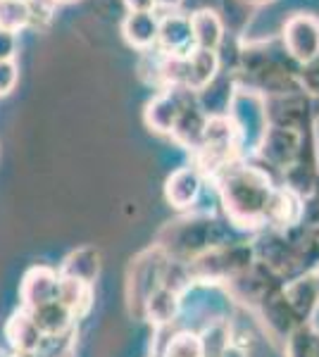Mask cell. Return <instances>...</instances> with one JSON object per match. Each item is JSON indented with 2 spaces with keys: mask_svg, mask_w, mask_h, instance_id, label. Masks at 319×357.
Listing matches in <instances>:
<instances>
[{
  "mask_svg": "<svg viewBox=\"0 0 319 357\" xmlns=\"http://www.w3.org/2000/svg\"><path fill=\"white\" fill-rule=\"evenodd\" d=\"M186 0H158V13H172V10H181Z\"/></svg>",
  "mask_w": 319,
  "mask_h": 357,
  "instance_id": "obj_31",
  "label": "cell"
},
{
  "mask_svg": "<svg viewBox=\"0 0 319 357\" xmlns=\"http://www.w3.org/2000/svg\"><path fill=\"white\" fill-rule=\"evenodd\" d=\"M315 136H317V124L307 126L303 131L269 124L255 155L262 160L265 169L269 167V169H276L286 176L295 167V162H298L300 155L317 151V146H303L305 141H310V138H315Z\"/></svg>",
  "mask_w": 319,
  "mask_h": 357,
  "instance_id": "obj_4",
  "label": "cell"
},
{
  "mask_svg": "<svg viewBox=\"0 0 319 357\" xmlns=\"http://www.w3.org/2000/svg\"><path fill=\"white\" fill-rule=\"evenodd\" d=\"M29 5H31V26H48L55 10L60 8L55 0H29Z\"/></svg>",
  "mask_w": 319,
  "mask_h": 357,
  "instance_id": "obj_26",
  "label": "cell"
},
{
  "mask_svg": "<svg viewBox=\"0 0 319 357\" xmlns=\"http://www.w3.org/2000/svg\"><path fill=\"white\" fill-rule=\"evenodd\" d=\"M57 5H69V3H79V0H55Z\"/></svg>",
  "mask_w": 319,
  "mask_h": 357,
  "instance_id": "obj_34",
  "label": "cell"
},
{
  "mask_svg": "<svg viewBox=\"0 0 319 357\" xmlns=\"http://www.w3.org/2000/svg\"><path fill=\"white\" fill-rule=\"evenodd\" d=\"M101 269V255H98L96 248H79L77 252L67 257V262L62 264L60 276H69V279H79L84 284H94Z\"/></svg>",
  "mask_w": 319,
  "mask_h": 357,
  "instance_id": "obj_20",
  "label": "cell"
},
{
  "mask_svg": "<svg viewBox=\"0 0 319 357\" xmlns=\"http://www.w3.org/2000/svg\"><path fill=\"white\" fill-rule=\"evenodd\" d=\"M212 178L217 181L219 198L231 222L239 227L267 224V210L276 186L265 167L236 160Z\"/></svg>",
  "mask_w": 319,
  "mask_h": 357,
  "instance_id": "obj_2",
  "label": "cell"
},
{
  "mask_svg": "<svg viewBox=\"0 0 319 357\" xmlns=\"http://www.w3.org/2000/svg\"><path fill=\"white\" fill-rule=\"evenodd\" d=\"M57 286H60V274L48 267H34L22 281V301L27 312L57 301Z\"/></svg>",
  "mask_w": 319,
  "mask_h": 357,
  "instance_id": "obj_14",
  "label": "cell"
},
{
  "mask_svg": "<svg viewBox=\"0 0 319 357\" xmlns=\"http://www.w3.org/2000/svg\"><path fill=\"white\" fill-rule=\"evenodd\" d=\"M312 357H319V333H317V341H315V355Z\"/></svg>",
  "mask_w": 319,
  "mask_h": 357,
  "instance_id": "obj_35",
  "label": "cell"
},
{
  "mask_svg": "<svg viewBox=\"0 0 319 357\" xmlns=\"http://www.w3.org/2000/svg\"><path fill=\"white\" fill-rule=\"evenodd\" d=\"M305 227H319V174L315 178L312 191L303 198V220Z\"/></svg>",
  "mask_w": 319,
  "mask_h": 357,
  "instance_id": "obj_25",
  "label": "cell"
},
{
  "mask_svg": "<svg viewBox=\"0 0 319 357\" xmlns=\"http://www.w3.org/2000/svg\"><path fill=\"white\" fill-rule=\"evenodd\" d=\"M229 67L241 89L255 91L265 98L303 91L298 84L300 65L291 60L279 36L241 43Z\"/></svg>",
  "mask_w": 319,
  "mask_h": 357,
  "instance_id": "obj_1",
  "label": "cell"
},
{
  "mask_svg": "<svg viewBox=\"0 0 319 357\" xmlns=\"http://www.w3.org/2000/svg\"><path fill=\"white\" fill-rule=\"evenodd\" d=\"M31 26V5L29 0H0V29L20 33Z\"/></svg>",
  "mask_w": 319,
  "mask_h": 357,
  "instance_id": "obj_21",
  "label": "cell"
},
{
  "mask_svg": "<svg viewBox=\"0 0 319 357\" xmlns=\"http://www.w3.org/2000/svg\"><path fill=\"white\" fill-rule=\"evenodd\" d=\"M229 119L236 126L241 138V151L255 153L262 141L269 119H267V98L248 89H236L234 100L229 107Z\"/></svg>",
  "mask_w": 319,
  "mask_h": 357,
  "instance_id": "obj_5",
  "label": "cell"
},
{
  "mask_svg": "<svg viewBox=\"0 0 319 357\" xmlns=\"http://www.w3.org/2000/svg\"><path fill=\"white\" fill-rule=\"evenodd\" d=\"M165 357H202V341L198 333L181 331L167 343Z\"/></svg>",
  "mask_w": 319,
  "mask_h": 357,
  "instance_id": "obj_23",
  "label": "cell"
},
{
  "mask_svg": "<svg viewBox=\"0 0 319 357\" xmlns=\"http://www.w3.org/2000/svg\"><path fill=\"white\" fill-rule=\"evenodd\" d=\"M236 89H239V84H236V79H234V72H231V67H226L222 62L219 74L205 86V89H200L198 93H195V100H198L200 110L205 112L207 119L229 117V107H231V100H234Z\"/></svg>",
  "mask_w": 319,
  "mask_h": 357,
  "instance_id": "obj_10",
  "label": "cell"
},
{
  "mask_svg": "<svg viewBox=\"0 0 319 357\" xmlns=\"http://www.w3.org/2000/svg\"><path fill=\"white\" fill-rule=\"evenodd\" d=\"M191 96H193V91L186 89H160L148 100L146 112H143L146 126L150 131H155V134L172 136L174 124H177L179 114H181Z\"/></svg>",
  "mask_w": 319,
  "mask_h": 357,
  "instance_id": "obj_8",
  "label": "cell"
},
{
  "mask_svg": "<svg viewBox=\"0 0 319 357\" xmlns=\"http://www.w3.org/2000/svg\"><path fill=\"white\" fill-rule=\"evenodd\" d=\"M146 307V314L150 321L155 324H170L174 321V317L179 314V307H181V301H179V293L172 286H160L158 291H153L148 296V301L143 303Z\"/></svg>",
  "mask_w": 319,
  "mask_h": 357,
  "instance_id": "obj_19",
  "label": "cell"
},
{
  "mask_svg": "<svg viewBox=\"0 0 319 357\" xmlns=\"http://www.w3.org/2000/svg\"><path fill=\"white\" fill-rule=\"evenodd\" d=\"M17 48H20V38H17V33H10V31H3V29H0V62L15 60Z\"/></svg>",
  "mask_w": 319,
  "mask_h": 357,
  "instance_id": "obj_29",
  "label": "cell"
},
{
  "mask_svg": "<svg viewBox=\"0 0 319 357\" xmlns=\"http://www.w3.org/2000/svg\"><path fill=\"white\" fill-rule=\"evenodd\" d=\"M195 48L193 31H191V20L184 10H172V13H160V29L155 50L167 57H186Z\"/></svg>",
  "mask_w": 319,
  "mask_h": 357,
  "instance_id": "obj_9",
  "label": "cell"
},
{
  "mask_svg": "<svg viewBox=\"0 0 319 357\" xmlns=\"http://www.w3.org/2000/svg\"><path fill=\"white\" fill-rule=\"evenodd\" d=\"M188 3H191L188 13H193V10H212V13H217L219 17H222L224 24H226V13H231V8H234V5H239L236 0H186L184 5H188ZM239 8H241V5H239Z\"/></svg>",
  "mask_w": 319,
  "mask_h": 357,
  "instance_id": "obj_28",
  "label": "cell"
},
{
  "mask_svg": "<svg viewBox=\"0 0 319 357\" xmlns=\"http://www.w3.org/2000/svg\"><path fill=\"white\" fill-rule=\"evenodd\" d=\"M279 38L291 60L305 65L319 55V17L312 13H293L283 22Z\"/></svg>",
  "mask_w": 319,
  "mask_h": 357,
  "instance_id": "obj_7",
  "label": "cell"
},
{
  "mask_svg": "<svg viewBox=\"0 0 319 357\" xmlns=\"http://www.w3.org/2000/svg\"><path fill=\"white\" fill-rule=\"evenodd\" d=\"M0 357H5V353H0Z\"/></svg>",
  "mask_w": 319,
  "mask_h": 357,
  "instance_id": "obj_37",
  "label": "cell"
},
{
  "mask_svg": "<svg viewBox=\"0 0 319 357\" xmlns=\"http://www.w3.org/2000/svg\"><path fill=\"white\" fill-rule=\"evenodd\" d=\"M126 13H158V0H121Z\"/></svg>",
  "mask_w": 319,
  "mask_h": 357,
  "instance_id": "obj_30",
  "label": "cell"
},
{
  "mask_svg": "<svg viewBox=\"0 0 319 357\" xmlns=\"http://www.w3.org/2000/svg\"><path fill=\"white\" fill-rule=\"evenodd\" d=\"M236 3H239L241 8H248V10H253V8H262V5H269V3H274V0H236Z\"/></svg>",
  "mask_w": 319,
  "mask_h": 357,
  "instance_id": "obj_32",
  "label": "cell"
},
{
  "mask_svg": "<svg viewBox=\"0 0 319 357\" xmlns=\"http://www.w3.org/2000/svg\"><path fill=\"white\" fill-rule=\"evenodd\" d=\"M210 119L205 117V112L200 110L198 100H195V93L188 98V102L184 105L181 114H179L177 124H174L172 129V141L177 143V146H181L184 151H195V146L200 143L202 138V131H205V126Z\"/></svg>",
  "mask_w": 319,
  "mask_h": 357,
  "instance_id": "obj_16",
  "label": "cell"
},
{
  "mask_svg": "<svg viewBox=\"0 0 319 357\" xmlns=\"http://www.w3.org/2000/svg\"><path fill=\"white\" fill-rule=\"evenodd\" d=\"M219 357H243V353H241L239 348H234V345H229V348H226Z\"/></svg>",
  "mask_w": 319,
  "mask_h": 357,
  "instance_id": "obj_33",
  "label": "cell"
},
{
  "mask_svg": "<svg viewBox=\"0 0 319 357\" xmlns=\"http://www.w3.org/2000/svg\"><path fill=\"white\" fill-rule=\"evenodd\" d=\"M29 314H31V319L36 321V326H38V331L43 333V338L45 336H48V338L62 336V333L69 329L72 319H74V314L69 312V310L60 301L40 305V307L31 310Z\"/></svg>",
  "mask_w": 319,
  "mask_h": 357,
  "instance_id": "obj_18",
  "label": "cell"
},
{
  "mask_svg": "<svg viewBox=\"0 0 319 357\" xmlns=\"http://www.w3.org/2000/svg\"><path fill=\"white\" fill-rule=\"evenodd\" d=\"M312 274H315V281H317V291H319V269H317V272H312Z\"/></svg>",
  "mask_w": 319,
  "mask_h": 357,
  "instance_id": "obj_36",
  "label": "cell"
},
{
  "mask_svg": "<svg viewBox=\"0 0 319 357\" xmlns=\"http://www.w3.org/2000/svg\"><path fill=\"white\" fill-rule=\"evenodd\" d=\"M8 341L17 350V355H34L38 350L43 333L38 331L36 321L27 312H15L8 324Z\"/></svg>",
  "mask_w": 319,
  "mask_h": 357,
  "instance_id": "obj_17",
  "label": "cell"
},
{
  "mask_svg": "<svg viewBox=\"0 0 319 357\" xmlns=\"http://www.w3.org/2000/svg\"><path fill=\"white\" fill-rule=\"evenodd\" d=\"M219 69H222V53L193 48L186 57H181V89L198 93L217 77Z\"/></svg>",
  "mask_w": 319,
  "mask_h": 357,
  "instance_id": "obj_11",
  "label": "cell"
},
{
  "mask_svg": "<svg viewBox=\"0 0 319 357\" xmlns=\"http://www.w3.org/2000/svg\"><path fill=\"white\" fill-rule=\"evenodd\" d=\"M253 262V250L248 245H217L210 248L207 252L193 257L191 264H193L195 276H200L202 281H214V279H224V276H236L251 269Z\"/></svg>",
  "mask_w": 319,
  "mask_h": 357,
  "instance_id": "obj_6",
  "label": "cell"
},
{
  "mask_svg": "<svg viewBox=\"0 0 319 357\" xmlns=\"http://www.w3.org/2000/svg\"><path fill=\"white\" fill-rule=\"evenodd\" d=\"M193 165L205 176H217L224 167H229L236 160H243L239 131L229 117H217L207 122L200 143L193 151Z\"/></svg>",
  "mask_w": 319,
  "mask_h": 357,
  "instance_id": "obj_3",
  "label": "cell"
},
{
  "mask_svg": "<svg viewBox=\"0 0 319 357\" xmlns=\"http://www.w3.org/2000/svg\"><path fill=\"white\" fill-rule=\"evenodd\" d=\"M205 174L195 165L179 167L177 172H172L165 181V198L167 203L179 207V210H186L198 200L202 191V183H205Z\"/></svg>",
  "mask_w": 319,
  "mask_h": 357,
  "instance_id": "obj_12",
  "label": "cell"
},
{
  "mask_svg": "<svg viewBox=\"0 0 319 357\" xmlns=\"http://www.w3.org/2000/svg\"><path fill=\"white\" fill-rule=\"evenodd\" d=\"M160 13H126L121 20V38L136 53H150L158 43Z\"/></svg>",
  "mask_w": 319,
  "mask_h": 357,
  "instance_id": "obj_13",
  "label": "cell"
},
{
  "mask_svg": "<svg viewBox=\"0 0 319 357\" xmlns=\"http://www.w3.org/2000/svg\"><path fill=\"white\" fill-rule=\"evenodd\" d=\"M298 84L307 96L319 100V55L298 67Z\"/></svg>",
  "mask_w": 319,
  "mask_h": 357,
  "instance_id": "obj_24",
  "label": "cell"
},
{
  "mask_svg": "<svg viewBox=\"0 0 319 357\" xmlns=\"http://www.w3.org/2000/svg\"><path fill=\"white\" fill-rule=\"evenodd\" d=\"M89 284L79 279H69V276H60V286H57V301H60L65 307L77 317L81 310L89 305Z\"/></svg>",
  "mask_w": 319,
  "mask_h": 357,
  "instance_id": "obj_22",
  "label": "cell"
},
{
  "mask_svg": "<svg viewBox=\"0 0 319 357\" xmlns=\"http://www.w3.org/2000/svg\"><path fill=\"white\" fill-rule=\"evenodd\" d=\"M191 20V31H193L195 48L202 50H222L226 43V24L224 20L212 10H193L186 13Z\"/></svg>",
  "mask_w": 319,
  "mask_h": 357,
  "instance_id": "obj_15",
  "label": "cell"
},
{
  "mask_svg": "<svg viewBox=\"0 0 319 357\" xmlns=\"http://www.w3.org/2000/svg\"><path fill=\"white\" fill-rule=\"evenodd\" d=\"M17 82H20V67H17V62L15 60L0 62V98L13 93L17 89Z\"/></svg>",
  "mask_w": 319,
  "mask_h": 357,
  "instance_id": "obj_27",
  "label": "cell"
}]
</instances>
